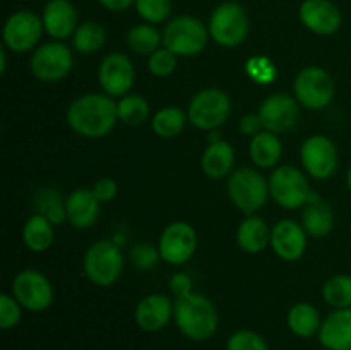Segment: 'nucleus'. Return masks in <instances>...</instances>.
I'll use <instances>...</instances> for the list:
<instances>
[{
  "label": "nucleus",
  "instance_id": "27",
  "mask_svg": "<svg viewBox=\"0 0 351 350\" xmlns=\"http://www.w3.org/2000/svg\"><path fill=\"white\" fill-rule=\"evenodd\" d=\"M23 240L27 249H31L33 253H43V250L50 249L55 240L53 223L47 216L36 213L24 223Z\"/></svg>",
  "mask_w": 351,
  "mask_h": 350
},
{
  "label": "nucleus",
  "instance_id": "3",
  "mask_svg": "<svg viewBox=\"0 0 351 350\" xmlns=\"http://www.w3.org/2000/svg\"><path fill=\"white\" fill-rule=\"evenodd\" d=\"M163 47L177 57H194L206 48L209 30L194 16H177L168 21L163 30Z\"/></svg>",
  "mask_w": 351,
  "mask_h": 350
},
{
  "label": "nucleus",
  "instance_id": "13",
  "mask_svg": "<svg viewBox=\"0 0 351 350\" xmlns=\"http://www.w3.org/2000/svg\"><path fill=\"white\" fill-rule=\"evenodd\" d=\"M300 158L307 174L312 175L315 180H326L338 170V148L329 137L321 136V134L305 139L300 148Z\"/></svg>",
  "mask_w": 351,
  "mask_h": 350
},
{
  "label": "nucleus",
  "instance_id": "16",
  "mask_svg": "<svg viewBox=\"0 0 351 350\" xmlns=\"http://www.w3.org/2000/svg\"><path fill=\"white\" fill-rule=\"evenodd\" d=\"M259 117L264 130H271L274 134L287 132L297 126L300 103L287 93H274L261 103Z\"/></svg>",
  "mask_w": 351,
  "mask_h": 350
},
{
  "label": "nucleus",
  "instance_id": "8",
  "mask_svg": "<svg viewBox=\"0 0 351 350\" xmlns=\"http://www.w3.org/2000/svg\"><path fill=\"white\" fill-rule=\"evenodd\" d=\"M269 192L274 201L285 209H298L308 205L312 198L311 184L304 172L291 165L274 168L269 177Z\"/></svg>",
  "mask_w": 351,
  "mask_h": 350
},
{
  "label": "nucleus",
  "instance_id": "44",
  "mask_svg": "<svg viewBox=\"0 0 351 350\" xmlns=\"http://www.w3.org/2000/svg\"><path fill=\"white\" fill-rule=\"evenodd\" d=\"M106 10H112V12H123L129 7L136 5V0H98Z\"/></svg>",
  "mask_w": 351,
  "mask_h": 350
},
{
  "label": "nucleus",
  "instance_id": "25",
  "mask_svg": "<svg viewBox=\"0 0 351 350\" xmlns=\"http://www.w3.org/2000/svg\"><path fill=\"white\" fill-rule=\"evenodd\" d=\"M287 325L290 331L298 338H312L319 335L322 319L317 309L308 302H297L287 314Z\"/></svg>",
  "mask_w": 351,
  "mask_h": 350
},
{
  "label": "nucleus",
  "instance_id": "21",
  "mask_svg": "<svg viewBox=\"0 0 351 350\" xmlns=\"http://www.w3.org/2000/svg\"><path fill=\"white\" fill-rule=\"evenodd\" d=\"M317 338L326 350H351V307L335 309L322 319Z\"/></svg>",
  "mask_w": 351,
  "mask_h": 350
},
{
  "label": "nucleus",
  "instance_id": "42",
  "mask_svg": "<svg viewBox=\"0 0 351 350\" xmlns=\"http://www.w3.org/2000/svg\"><path fill=\"white\" fill-rule=\"evenodd\" d=\"M170 288L177 299L192 294L191 277H189L187 273H175L170 280Z\"/></svg>",
  "mask_w": 351,
  "mask_h": 350
},
{
  "label": "nucleus",
  "instance_id": "10",
  "mask_svg": "<svg viewBox=\"0 0 351 350\" xmlns=\"http://www.w3.org/2000/svg\"><path fill=\"white\" fill-rule=\"evenodd\" d=\"M12 295L24 309L43 312L53 304V288L41 271L27 268L19 271L12 281Z\"/></svg>",
  "mask_w": 351,
  "mask_h": 350
},
{
  "label": "nucleus",
  "instance_id": "6",
  "mask_svg": "<svg viewBox=\"0 0 351 350\" xmlns=\"http://www.w3.org/2000/svg\"><path fill=\"white\" fill-rule=\"evenodd\" d=\"M123 271V254L113 240H98L84 256V273L98 287H112Z\"/></svg>",
  "mask_w": 351,
  "mask_h": 350
},
{
  "label": "nucleus",
  "instance_id": "22",
  "mask_svg": "<svg viewBox=\"0 0 351 350\" xmlns=\"http://www.w3.org/2000/svg\"><path fill=\"white\" fill-rule=\"evenodd\" d=\"M99 205L91 189L79 187L69 194L65 199L67 220L72 226L79 230H86L96 223L99 216Z\"/></svg>",
  "mask_w": 351,
  "mask_h": 350
},
{
  "label": "nucleus",
  "instance_id": "23",
  "mask_svg": "<svg viewBox=\"0 0 351 350\" xmlns=\"http://www.w3.org/2000/svg\"><path fill=\"white\" fill-rule=\"evenodd\" d=\"M235 151L228 141L216 139L209 143L201 158V170L209 178H223L232 174Z\"/></svg>",
  "mask_w": 351,
  "mask_h": 350
},
{
  "label": "nucleus",
  "instance_id": "15",
  "mask_svg": "<svg viewBox=\"0 0 351 350\" xmlns=\"http://www.w3.org/2000/svg\"><path fill=\"white\" fill-rule=\"evenodd\" d=\"M98 79L108 96H125L136 81V69L125 54L112 51L99 64Z\"/></svg>",
  "mask_w": 351,
  "mask_h": 350
},
{
  "label": "nucleus",
  "instance_id": "31",
  "mask_svg": "<svg viewBox=\"0 0 351 350\" xmlns=\"http://www.w3.org/2000/svg\"><path fill=\"white\" fill-rule=\"evenodd\" d=\"M187 120L189 117L178 106H165V108L158 110L154 113L153 120H151V127H153L154 134L158 137L171 139V137L178 136L184 130Z\"/></svg>",
  "mask_w": 351,
  "mask_h": 350
},
{
  "label": "nucleus",
  "instance_id": "12",
  "mask_svg": "<svg viewBox=\"0 0 351 350\" xmlns=\"http://www.w3.org/2000/svg\"><path fill=\"white\" fill-rule=\"evenodd\" d=\"M43 19L33 10H17L3 24V45L16 54L29 51L43 36Z\"/></svg>",
  "mask_w": 351,
  "mask_h": 350
},
{
  "label": "nucleus",
  "instance_id": "11",
  "mask_svg": "<svg viewBox=\"0 0 351 350\" xmlns=\"http://www.w3.org/2000/svg\"><path fill=\"white\" fill-rule=\"evenodd\" d=\"M72 51L62 41H48L34 50L31 72L43 82H58L72 71Z\"/></svg>",
  "mask_w": 351,
  "mask_h": 350
},
{
  "label": "nucleus",
  "instance_id": "30",
  "mask_svg": "<svg viewBox=\"0 0 351 350\" xmlns=\"http://www.w3.org/2000/svg\"><path fill=\"white\" fill-rule=\"evenodd\" d=\"M127 45L137 55H153L163 45V34L153 24H137L127 34Z\"/></svg>",
  "mask_w": 351,
  "mask_h": 350
},
{
  "label": "nucleus",
  "instance_id": "41",
  "mask_svg": "<svg viewBox=\"0 0 351 350\" xmlns=\"http://www.w3.org/2000/svg\"><path fill=\"white\" fill-rule=\"evenodd\" d=\"M91 191L99 202H110L117 196L119 187H117V182L113 180V178L101 177L95 182Z\"/></svg>",
  "mask_w": 351,
  "mask_h": 350
},
{
  "label": "nucleus",
  "instance_id": "26",
  "mask_svg": "<svg viewBox=\"0 0 351 350\" xmlns=\"http://www.w3.org/2000/svg\"><path fill=\"white\" fill-rule=\"evenodd\" d=\"M249 154L257 167H276L278 161L281 160V154H283V146H281L278 134L271 132V130H261L250 139Z\"/></svg>",
  "mask_w": 351,
  "mask_h": 350
},
{
  "label": "nucleus",
  "instance_id": "35",
  "mask_svg": "<svg viewBox=\"0 0 351 350\" xmlns=\"http://www.w3.org/2000/svg\"><path fill=\"white\" fill-rule=\"evenodd\" d=\"M136 10L146 23H165L171 14V0H136Z\"/></svg>",
  "mask_w": 351,
  "mask_h": 350
},
{
  "label": "nucleus",
  "instance_id": "9",
  "mask_svg": "<svg viewBox=\"0 0 351 350\" xmlns=\"http://www.w3.org/2000/svg\"><path fill=\"white\" fill-rule=\"evenodd\" d=\"M295 98L308 110H322L335 98V82L328 71L315 65L302 69L293 82Z\"/></svg>",
  "mask_w": 351,
  "mask_h": 350
},
{
  "label": "nucleus",
  "instance_id": "37",
  "mask_svg": "<svg viewBox=\"0 0 351 350\" xmlns=\"http://www.w3.org/2000/svg\"><path fill=\"white\" fill-rule=\"evenodd\" d=\"M147 69H149L151 74L156 75V78H168V75L173 74L175 69H177V55L165 47L158 48L153 55H149Z\"/></svg>",
  "mask_w": 351,
  "mask_h": 350
},
{
  "label": "nucleus",
  "instance_id": "45",
  "mask_svg": "<svg viewBox=\"0 0 351 350\" xmlns=\"http://www.w3.org/2000/svg\"><path fill=\"white\" fill-rule=\"evenodd\" d=\"M346 184H348V189L351 191V167L348 170V175H346Z\"/></svg>",
  "mask_w": 351,
  "mask_h": 350
},
{
  "label": "nucleus",
  "instance_id": "24",
  "mask_svg": "<svg viewBox=\"0 0 351 350\" xmlns=\"http://www.w3.org/2000/svg\"><path fill=\"white\" fill-rule=\"evenodd\" d=\"M237 242L247 254H257L271 244V229L259 216H247L237 230Z\"/></svg>",
  "mask_w": 351,
  "mask_h": 350
},
{
  "label": "nucleus",
  "instance_id": "17",
  "mask_svg": "<svg viewBox=\"0 0 351 350\" xmlns=\"http://www.w3.org/2000/svg\"><path fill=\"white\" fill-rule=\"evenodd\" d=\"M298 14L302 24L319 36L338 33L343 24L341 10L331 0H305Z\"/></svg>",
  "mask_w": 351,
  "mask_h": 350
},
{
  "label": "nucleus",
  "instance_id": "19",
  "mask_svg": "<svg viewBox=\"0 0 351 350\" xmlns=\"http://www.w3.org/2000/svg\"><path fill=\"white\" fill-rule=\"evenodd\" d=\"M175 305L167 295L151 294L146 295L137 304L134 318L137 326L146 333H158L167 328L170 319L173 318Z\"/></svg>",
  "mask_w": 351,
  "mask_h": 350
},
{
  "label": "nucleus",
  "instance_id": "39",
  "mask_svg": "<svg viewBox=\"0 0 351 350\" xmlns=\"http://www.w3.org/2000/svg\"><path fill=\"white\" fill-rule=\"evenodd\" d=\"M247 74L261 84H269L276 78V67L266 57H254L247 62Z\"/></svg>",
  "mask_w": 351,
  "mask_h": 350
},
{
  "label": "nucleus",
  "instance_id": "7",
  "mask_svg": "<svg viewBox=\"0 0 351 350\" xmlns=\"http://www.w3.org/2000/svg\"><path fill=\"white\" fill-rule=\"evenodd\" d=\"M232 113V100L218 88H206L195 93L189 103L187 117L197 129L213 130L223 126Z\"/></svg>",
  "mask_w": 351,
  "mask_h": 350
},
{
  "label": "nucleus",
  "instance_id": "2",
  "mask_svg": "<svg viewBox=\"0 0 351 350\" xmlns=\"http://www.w3.org/2000/svg\"><path fill=\"white\" fill-rule=\"evenodd\" d=\"M173 319L182 335L192 342H206L213 338L219 326L216 305L206 295L195 292L177 299Z\"/></svg>",
  "mask_w": 351,
  "mask_h": 350
},
{
  "label": "nucleus",
  "instance_id": "36",
  "mask_svg": "<svg viewBox=\"0 0 351 350\" xmlns=\"http://www.w3.org/2000/svg\"><path fill=\"white\" fill-rule=\"evenodd\" d=\"M226 350H269L266 340L252 329H239L226 342Z\"/></svg>",
  "mask_w": 351,
  "mask_h": 350
},
{
  "label": "nucleus",
  "instance_id": "28",
  "mask_svg": "<svg viewBox=\"0 0 351 350\" xmlns=\"http://www.w3.org/2000/svg\"><path fill=\"white\" fill-rule=\"evenodd\" d=\"M332 225H335V216H332L331 206L326 205L324 201L308 202L302 215V226L307 235L321 239L331 232Z\"/></svg>",
  "mask_w": 351,
  "mask_h": 350
},
{
  "label": "nucleus",
  "instance_id": "29",
  "mask_svg": "<svg viewBox=\"0 0 351 350\" xmlns=\"http://www.w3.org/2000/svg\"><path fill=\"white\" fill-rule=\"evenodd\" d=\"M72 41H74V48L79 54H96V51H99L105 47L106 30L101 23L86 21V23L79 24L74 36H72Z\"/></svg>",
  "mask_w": 351,
  "mask_h": 350
},
{
  "label": "nucleus",
  "instance_id": "18",
  "mask_svg": "<svg viewBox=\"0 0 351 350\" xmlns=\"http://www.w3.org/2000/svg\"><path fill=\"white\" fill-rule=\"evenodd\" d=\"M271 247L280 259L293 263L307 249V232L293 220H281L271 229Z\"/></svg>",
  "mask_w": 351,
  "mask_h": 350
},
{
  "label": "nucleus",
  "instance_id": "43",
  "mask_svg": "<svg viewBox=\"0 0 351 350\" xmlns=\"http://www.w3.org/2000/svg\"><path fill=\"white\" fill-rule=\"evenodd\" d=\"M263 129L264 127L263 122H261L259 113H247V115H243L242 120H240V132H242L243 136L254 137Z\"/></svg>",
  "mask_w": 351,
  "mask_h": 350
},
{
  "label": "nucleus",
  "instance_id": "1",
  "mask_svg": "<svg viewBox=\"0 0 351 350\" xmlns=\"http://www.w3.org/2000/svg\"><path fill=\"white\" fill-rule=\"evenodd\" d=\"M119 120L117 103L112 96L88 93L69 105L67 124L79 136L99 139L108 136Z\"/></svg>",
  "mask_w": 351,
  "mask_h": 350
},
{
  "label": "nucleus",
  "instance_id": "40",
  "mask_svg": "<svg viewBox=\"0 0 351 350\" xmlns=\"http://www.w3.org/2000/svg\"><path fill=\"white\" fill-rule=\"evenodd\" d=\"M158 259H161L160 250L144 242L137 244V246H134L130 249V261L139 270H149V268H153L158 263Z\"/></svg>",
  "mask_w": 351,
  "mask_h": 350
},
{
  "label": "nucleus",
  "instance_id": "38",
  "mask_svg": "<svg viewBox=\"0 0 351 350\" xmlns=\"http://www.w3.org/2000/svg\"><path fill=\"white\" fill-rule=\"evenodd\" d=\"M23 316V305L16 301L14 295H0V328L3 331L16 328Z\"/></svg>",
  "mask_w": 351,
  "mask_h": 350
},
{
  "label": "nucleus",
  "instance_id": "33",
  "mask_svg": "<svg viewBox=\"0 0 351 350\" xmlns=\"http://www.w3.org/2000/svg\"><path fill=\"white\" fill-rule=\"evenodd\" d=\"M322 299L335 309L351 307V275H335L322 287Z\"/></svg>",
  "mask_w": 351,
  "mask_h": 350
},
{
  "label": "nucleus",
  "instance_id": "20",
  "mask_svg": "<svg viewBox=\"0 0 351 350\" xmlns=\"http://www.w3.org/2000/svg\"><path fill=\"white\" fill-rule=\"evenodd\" d=\"M41 19H43L45 31L55 41L74 36L77 30V9L71 0H50L45 5Z\"/></svg>",
  "mask_w": 351,
  "mask_h": 350
},
{
  "label": "nucleus",
  "instance_id": "14",
  "mask_svg": "<svg viewBox=\"0 0 351 350\" xmlns=\"http://www.w3.org/2000/svg\"><path fill=\"white\" fill-rule=\"evenodd\" d=\"M197 249V233L194 226L185 222H173L161 232L158 250L161 259L168 264H184Z\"/></svg>",
  "mask_w": 351,
  "mask_h": 350
},
{
  "label": "nucleus",
  "instance_id": "4",
  "mask_svg": "<svg viewBox=\"0 0 351 350\" xmlns=\"http://www.w3.org/2000/svg\"><path fill=\"white\" fill-rule=\"evenodd\" d=\"M228 196L245 216L259 211L269 198V182L252 168H239L228 177Z\"/></svg>",
  "mask_w": 351,
  "mask_h": 350
},
{
  "label": "nucleus",
  "instance_id": "32",
  "mask_svg": "<svg viewBox=\"0 0 351 350\" xmlns=\"http://www.w3.org/2000/svg\"><path fill=\"white\" fill-rule=\"evenodd\" d=\"M117 112H119L120 122L127 124V126H141L147 120L151 108L144 96L125 95L117 103Z\"/></svg>",
  "mask_w": 351,
  "mask_h": 350
},
{
  "label": "nucleus",
  "instance_id": "5",
  "mask_svg": "<svg viewBox=\"0 0 351 350\" xmlns=\"http://www.w3.org/2000/svg\"><path fill=\"white\" fill-rule=\"evenodd\" d=\"M209 36L226 48L239 47L249 34V16L242 3L223 2L213 10L209 17Z\"/></svg>",
  "mask_w": 351,
  "mask_h": 350
},
{
  "label": "nucleus",
  "instance_id": "34",
  "mask_svg": "<svg viewBox=\"0 0 351 350\" xmlns=\"http://www.w3.org/2000/svg\"><path fill=\"white\" fill-rule=\"evenodd\" d=\"M36 209L40 215L47 216L53 225L64 223L67 220V209H65V201H62L60 194L55 189H41L38 191L36 198Z\"/></svg>",
  "mask_w": 351,
  "mask_h": 350
}]
</instances>
